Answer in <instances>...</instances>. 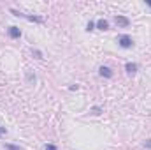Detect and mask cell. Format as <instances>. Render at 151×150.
Segmentation results:
<instances>
[{
  "instance_id": "cell-1",
  "label": "cell",
  "mask_w": 151,
  "mask_h": 150,
  "mask_svg": "<svg viewBox=\"0 0 151 150\" xmlns=\"http://www.w3.org/2000/svg\"><path fill=\"white\" fill-rule=\"evenodd\" d=\"M11 12H12L14 16H19V18H27L28 21H35V23H42V21H44L40 16H28V14H23V12H19V11H16V9H11Z\"/></svg>"
},
{
  "instance_id": "cell-2",
  "label": "cell",
  "mask_w": 151,
  "mask_h": 150,
  "mask_svg": "<svg viewBox=\"0 0 151 150\" xmlns=\"http://www.w3.org/2000/svg\"><path fill=\"white\" fill-rule=\"evenodd\" d=\"M118 44H119L121 48L128 50V48H132V46H134V41H132L130 36H119V37H118Z\"/></svg>"
},
{
  "instance_id": "cell-3",
  "label": "cell",
  "mask_w": 151,
  "mask_h": 150,
  "mask_svg": "<svg viewBox=\"0 0 151 150\" xmlns=\"http://www.w3.org/2000/svg\"><path fill=\"white\" fill-rule=\"evenodd\" d=\"M114 21H116V25H119V27H128V25H130V20H128L127 16H121V14L114 16Z\"/></svg>"
},
{
  "instance_id": "cell-4",
  "label": "cell",
  "mask_w": 151,
  "mask_h": 150,
  "mask_svg": "<svg viewBox=\"0 0 151 150\" xmlns=\"http://www.w3.org/2000/svg\"><path fill=\"white\" fill-rule=\"evenodd\" d=\"M7 32H9V37L11 39H19L21 37V30H19L18 27H9Z\"/></svg>"
},
{
  "instance_id": "cell-5",
  "label": "cell",
  "mask_w": 151,
  "mask_h": 150,
  "mask_svg": "<svg viewBox=\"0 0 151 150\" xmlns=\"http://www.w3.org/2000/svg\"><path fill=\"white\" fill-rule=\"evenodd\" d=\"M99 74H100V76H104V78H113V71H111L109 67L102 66V67L99 69Z\"/></svg>"
},
{
  "instance_id": "cell-6",
  "label": "cell",
  "mask_w": 151,
  "mask_h": 150,
  "mask_svg": "<svg viewBox=\"0 0 151 150\" xmlns=\"http://www.w3.org/2000/svg\"><path fill=\"white\" fill-rule=\"evenodd\" d=\"M125 69H127V73H128V74H135V73H137V64L128 62V64L125 66Z\"/></svg>"
},
{
  "instance_id": "cell-7",
  "label": "cell",
  "mask_w": 151,
  "mask_h": 150,
  "mask_svg": "<svg viewBox=\"0 0 151 150\" xmlns=\"http://www.w3.org/2000/svg\"><path fill=\"white\" fill-rule=\"evenodd\" d=\"M95 25H97L100 30H107V28H109V23H107V20H104V18H100Z\"/></svg>"
},
{
  "instance_id": "cell-8",
  "label": "cell",
  "mask_w": 151,
  "mask_h": 150,
  "mask_svg": "<svg viewBox=\"0 0 151 150\" xmlns=\"http://www.w3.org/2000/svg\"><path fill=\"white\" fill-rule=\"evenodd\" d=\"M5 150H23L18 145H12V143H5Z\"/></svg>"
},
{
  "instance_id": "cell-9",
  "label": "cell",
  "mask_w": 151,
  "mask_h": 150,
  "mask_svg": "<svg viewBox=\"0 0 151 150\" xmlns=\"http://www.w3.org/2000/svg\"><path fill=\"white\" fill-rule=\"evenodd\" d=\"M91 113H93V115H100V113H102V108H100V106H93V108H91Z\"/></svg>"
},
{
  "instance_id": "cell-10",
  "label": "cell",
  "mask_w": 151,
  "mask_h": 150,
  "mask_svg": "<svg viewBox=\"0 0 151 150\" xmlns=\"http://www.w3.org/2000/svg\"><path fill=\"white\" fill-rule=\"evenodd\" d=\"M32 53H34V57H35V58H39V60L42 58V51H39V50H32Z\"/></svg>"
},
{
  "instance_id": "cell-11",
  "label": "cell",
  "mask_w": 151,
  "mask_h": 150,
  "mask_svg": "<svg viewBox=\"0 0 151 150\" xmlns=\"http://www.w3.org/2000/svg\"><path fill=\"white\" fill-rule=\"evenodd\" d=\"M93 28H95V23H93V21H88V25H86V30H88V32H91Z\"/></svg>"
},
{
  "instance_id": "cell-12",
  "label": "cell",
  "mask_w": 151,
  "mask_h": 150,
  "mask_svg": "<svg viewBox=\"0 0 151 150\" xmlns=\"http://www.w3.org/2000/svg\"><path fill=\"white\" fill-rule=\"evenodd\" d=\"M44 150H58V149H56L55 145H51V143H49V145H46V147H44Z\"/></svg>"
},
{
  "instance_id": "cell-13",
  "label": "cell",
  "mask_w": 151,
  "mask_h": 150,
  "mask_svg": "<svg viewBox=\"0 0 151 150\" xmlns=\"http://www.w3.org/2000/svg\"><path fill=\"white\" fill-rule=\"evenodd\" d=\"M27 79H28V81H35V76H34V74H30V73H28V74H27Z\"/></svg>"
},
{
  "instance_id": "cell-14",
  "label": "cell",
  "mask_w": 151,
  "mask_h": 150,
  "mask_svg": "<svg viewBox=\"0 0 151 150\" xmlns=\"http://www.w3.org/2000/svg\"><path fill=\"white\" fill-rule=\"evenodd\" d=\"M144 147L151 150V140H146V141H144Z\"/></svg>"
},
{
  "instance_id": "cell-15",
  "label": "cell",
  "mask_w": 151,
  "mask_h": 150,
  "mask_svg": "<svg viewBox=\"0 0 151 150\" xmlns=\"http://www.w3.org/2000/svg\"><path fill=\"white\" fill-rule=\"evenodd\" d=\"M69 88H70V90H77V88H79V85H70Z\"/></svg>"
},
{
  "instance_id": "cell-16",
  "label": "cell",
  "mask_w": 151,
  "mask_h": 150,
  "mask_svg": "<svg viewBox=\"0 0 151 150\" xmlns=\"http://www.w3.org/2000/svg\"><path fill=\"white\" fill-rule=\"evenodd\" d=\"M146 4H148V5L151 7V0H146Z\"/></svg>"
},
{
  "instance_id": "cell-17",
  "label": "cell",
  "mask_w": 151,
  "mask_h": 150,
  "mask_svg": "<svg viewBox=\"0 0 151 150\" xmlns=\"http://www.w3.org/2000/svg\"><path fill=\"white\" fill-rule=\"evenodd\" d=\"M0 134H2V133H0Z\"/></svg>"
}]
</instances>
